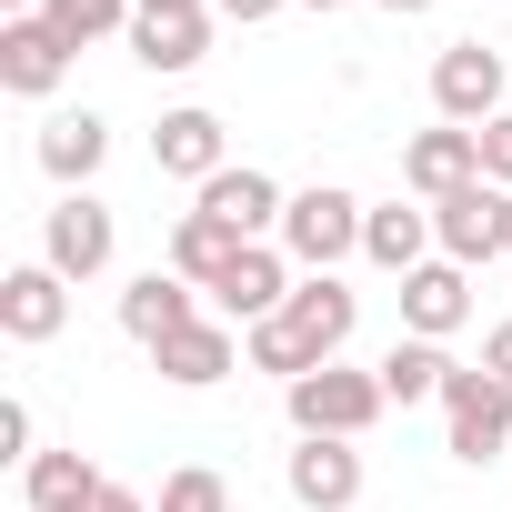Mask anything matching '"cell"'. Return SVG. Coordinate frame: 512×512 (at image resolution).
<instances>
[{
    "label": "cell",
    "mask_w": 512,
    "mask_h": 512,
    "mask_svg": "<svg viewBox=\"0 0 512 512\" xmlns=\"http://www.w3.org/2000/svg\"><path fill=\"white\" fill-rule=\"evenodd\" d=\"M282 412H292V432H302V442H362V432L392 412V392H382V372L322 362V372H302V382L282 392Z\"/></svg>",
    "instance_id": "6da1fadb"
},
{
    "label": "cell",
    "mask_w": 512,
    "mask_h": 512,
    "mask_svg": "<svg viewBox=\"0 0 512 512\" xmlns=\"http://www.w3.org/2000/svg\"><path fill=\"white\" fill-rule=\"evenodd\" d=\"M442 452L452 462H502L512 452V382H492L482 362H462L452 382H442Z\"/></svg>",
    "instance_id": "7a4b0ae2"
},
{
    "label": "cell",
    "mask_w": 512,
    "mask_h": 512,
    "mask_svg": "<svg viewBox=\"0 0 512 512\" xmlns=\"http://www.w3.org/2000/svg\"><path fill=\"white\" fill-rule=\"evenodd\" d=\"M362 221H372V201H352L342 181H312V191H292V211H282V251H292L302 272H332V262L362 251Z\"/></svg>",
    "instance_id": "3957f363"
},
{
    "label": "cell",
    "mask_w": 512,
    "mask_h": 512,
    "mask_svg": "<svg viewBox=\"0 0 512 512\" xmlns=\"http://www.w3.org/2000/svg\"><path fill=\"white\" fill-rule=\"evenodd\" d=\"M111 251H121V221H111V201H91V191H61V201H51V221H41V262H51L61 282H101V272H111Z\"/></svg>",
    "instance_id": "277c9868"
},
{
    "label": "cell",
    "mask_w": 512,
    "mask_h": 512,
    "mask_svg": "<svg viewBox=\"0 0 512 512\" xmlns=\"http://www.w3.org/2000/svg\"><path fill=\"white\" fill-rule=\"evenodd\" d=\"M432 111L462 121V131L502 121V51H492V41H452V51L432 61Z\"/></svg>",
    "instance_id": "5b68a950"
},
{
    "label": "cell",
    "mask_w": 512,
    "mask_h": 512,
    "mask_svg": "<svg viewBox=\"0 0 512 512\" xmlns=\"http://www.w3.org/2000/svg\"><path fill=\"white\" fill-rule=\"evenodd\" d=\"M402 181H412V201H452V191H472V181H482V131H462V121L412 131V141H402Z\"/></svg>",
    "instance_id": "8992f818"
},
{
    "label": "cell",
    "mask_w": 512,
    "mask_h": 512,
    "mask_svg": "<svg viewBox=\"0 0 512 512\" xmlns=\"http://www.w3.org/2000/svg\"><path fill=\"white\" fill-rule=\"evenodd\" d=\"M352 322H362V292H342L332 272H302V282H292V302H282V332H292L312 362H342Z\"/></svg>",
    "instance_id": "52a82bcc"
},
{
    "label": "cell",
    "mask_w": 512,
    "mask_h": 512,
    "mask_svg": "<svg viewBox=\"0 0 512 512\" xmlns=\"http://www.w3.org/2000/svg\"><path fill=\"white\" fill-rule=\"evenodd\" d=\"M191 211H211V221H231L241 241H262V231H282V211H292V191L272 181V171H251V161H231V171H211L201 181V201Z\"/></svg>",
    "instance_id": "ba28073f"
},
{
    "label": "cell",
    "mask_w": 512,
    "mask_h": 512,
    "mask_svg": "<svg viewBox=\"0 0 512 512\" xmlns=\"http://www.w3.org/2000/svg\"><path fill=\"white\" fill-rule=\"evenodd\" d=\"M282 302H292V251H272V241H251L241 262L221 272V292H211V312L241 322V332H251V322H272Z\"/></svg>",
    "instance_id": "9c48e42d"
},
{
    "label": "cell",
    "mask_w": 512,
    "mask_h": 512,
    "mask_svg": "<svg viewBox=\"0 0 512 512\" xmlns=\"http://www.w3.org/2000/svg\"><path fill=\"white\" fill-rule=\"evenodd\" d=\"M71 71V41L31 11V21H0V91H21V101H51Z\"/></svg>",
    "instance_id": "30bf717a"
},
{
    "label": "cell",
    "mask_w": 512,
    "mask_h": 512,
    "mask_svg": "<svg viewBox=\"0 0 512 512\" xmlns=\"http://www.w3.org/2000/svg\"><path fill=\"white\" fill-rule=\"evenodd\" d=\"M432 241H442V262H502V191L492 181H472V191H452V201H432Z\"/></svg>",
    "instance_id": "8fae6325"
},
{
    "label": "cell",
    "mask_w": 512,
    "mask_h": 512,
    "mask_svg": "<svg viewBox=\"0 0 512 512\" xmlns=\"http://www.w3.org/2000/svg\"><path fill=\"white\" fill-rule=\"evenodd\" d=\"M61 322H71V282L51 262L0 272V332H11V342H61Z\"/></svg>",
    "instance_id": "7c38bea8"
},
{
    "label": "cell",
    "mask_w": 512,
    "mask_h": 512,
    "mask_svg": "<svg viewBox=\"0 0 512 512\" xmlns=\"http://www.w3.org/2000/svg\"><path fill=\"white\" fill-rule=\"evenodd\" d=\"M472 322V282H462V262H422V272H402V332L412 342H452Z\"/></svg>",
    "instance_id": "4fadbf2b"
},
{
    "label": "cell",
    "mask_w": 512,
    "mask_h": 512,
    "mask_svg": "<svg viewBox=\"0 0 512 512\" xmlns=\"http://www.w3.org/2000/svg\"><path fill=\"white\" fill-rule=\"evenodd\" d=\"M151 171H171V181H211V171H231L221 111H161V131H151Z\"/></svg>",
    "instance_id": "5bb4252c"
},
{
    "label": "cell",
    "mask_w": 512,
    "mask_h": 512,
    "mask_svg": "<svg viewBox=\"0 0 512 512\" xmlns=\"http://www.w3.org/2000/svg\"><path fill=\"white\" fill-rule=\"evenodd\" d=\"M191 322H201V292H191L181 272H141V282L121 292V332H131L141 352H161V342L191 332Z\"/></svg>",
    "instance_id": "9a60e30c"
},
{
    "label": "cell",
    "mask_w": 512,
    "mask_h": 512,
    "mask_svg": "<svg viewBox=\"0 0 512 512\" xmlns=\"http://www.w3.org/2000/svg\"><path fill=\"white\" fill-rule=\"evenodd\" d=\"M282 482H292L302 512H352V502H362V452H352V442H302V452L282 462Z\"/></svg>",
    "instance_id": "2e32d148"
},
{
    "label": "cell",
    "mask_w": 512,
    "mask_h": 512,
    "mask_svg": "<svg viewBox=\"0 0 512 512\" xmlns=\"http://www.w3.org/2000/svg\"><path fill=\"white\" fill-rule=\"evenodd\" d=\"M101 161H111V121H101V111H51V121H41V171H51L61 191H91Z\"/></svg>",
    "instance_id": "e0dca14e"
},
{
    "label": "cell",
    "mask_w": 512,
    "mask_h": 512,
    "mask_svg": "<svg viewBox=\"0 0 512 512\" xmlns=\"http://www.w3.org/2000/svg\"><path fill=\"white\" fill-rule=\"evenodd\" d=\"M241 251H251V241H241L231 221H211V211H181V221H171V262H161V272H181L191 292H221V272L241 262Z\"/></svg>",
    "instance_id": "ac0fdd59"
},
{
    "label": "cell",
    "mask_w": 512,
    "mask_h": 512,
    "mask_svg": "<svg viewBox=\"0 0 512 512\" xmlns=\"http://www.w3.org/2000/svg\"><path fill=\"white\" fill-rule=\"evenodd\" d=\"M131 61H141L151 81H171V71H201V61H211V11H171V21H131Z\"/></svg>",
    "instance_id": "d6986e66"
},
{
    "label": "cell",
    "mask_w": 512,
    "mask_h": 512,
    "mask_svg": "<svg viewBox=\"0 0 512 512\" xmlns=\"http://www.w3.org/2000/svg\"><path fill=\"white\" fill-rule=\"evenodd\" d=\"M101 492H111V472H101L91 452H41V462L21 472V502H31V512H91Z\"/></svg>",
    "instance_id": "ffe728a7"
},
{
    "label": "cell",
    "mask_w": 512,
    "mask_h": 512,
    "mask_svg": "<svg viewBox=\"0 0 512 512\" xmlns=\"http://www.w3.org/2000/svg\"><path fill=\"white\" fill-rule=\"evenodd\" d=\"M432 251H442V241H432V211H412V201H382V211L362 221V262H382L392 282H402V272H422Z\"/></svg>",
    "instance_id": "44dd1931"
},
{
    "label": "cell",
    "mask_w": 512,
    "mask_h": 512,
    "mask_svg": "<svg viewBox=\"0 0 512 512\" xmlns=\"http://www.w3.org/2000/svg\"><path fill=\"white\" fill-rule=\"evenodd\" d=\"M151 362H161V382H181V392H211V382L241 362V342H231V322H191V332H171Z\"/></svg>",
    "instance_id": "7402d4cb"
},
{
    "label": "cell",
    "mask_w": 512,
    "mask_h": 512,
    "mask_svg": "<svg viewBox=\"0 0 512 512\" xmlns=\"http://www.w3.org/2000/svg\"><path fill=\"white\" fill-rule=\"evenodd\" d=\"M372 372H382V392H392V402L412 412V402H442V382H452L462 362H452L442 342H412V332H402V342H392V352H382Z\"/></svg>",
    "instance_id": "603a6c76"
},
{
    "label": "cell",
    "mask_w": 512,
    "mask_h": 512,
    "mask_svg": "<svg viewBox=\"0 0 512 512\" xmlns=\"http://www.w3.org/2000/svg\"><path fill=\"white\" fill-rule=\"evenodd\" d=\"M41 21L71 41V51H91V41H111V31H131L141 11H131V0H41Z\"/></svg>",
    "instance_id": "cb8c5ba5"
},
{
    "label": "cell",
    "mask_w": 512,
    "mask_h": 512,
    "mask_svg": "<svg viewBox=\"0 0 512 512\" xmlns=\"http://www.w3.org/2000/svg\"><path fill=\"white\" fill-rule=\"evenodd\" d=\"M241 362H251V372H272L282 392H292L302 372H322V362H312V352H302V342L282 332V312H272V322H251V332H241Z\"/></svg>",
    "instance_id": "d4e9b609"
},
{
    "label": "cell",
    "mask_w": 512,
    "mask_h": 512,
    "mask_svg": "<svg viewBox=\"0 0 512 512\" xmlns=\"http://www.w3.org/2000/svg\"><path fill=\"white\" fill-rule=\"evenodd\" d=\"M151 512H231V482L211 472V462H181L171 482H161V502Z\"/></svg>",
    "instance_id": "484cf974"
},
{
    "label": "cell",
    "mask_w": 512,
    "mask_h": 512,
    "mask_svg": "<svg viewBox=\"0 0 512 512\" xmlns=\"http://www.w3.org/2000/svg\"><path fill=\"white\" fill-rule=\"evenodd\" d=\"M0 462H21V472L41 462V452H31V402H21V392L0 402Z\"/></svg>",
    "instance_id": "4316f807"
},
{
    "label": "cell",
    "mask_w": 512,
    "mask_h": 512,
    "mask_svg": "<svg viewBox=\"0 0 512 512\" xmlns=\"http://www.w3.org/2000/svg\"><path fill=\"white\" fill-rule=\"evenodd\" d=\"M482 181H492V191H512V111H502V121H482Z\"/></svg>",
    "instance_id": "83f0119b"
},
{
    "label": "cell",
    "mask_w": 512,
    "mask_h": 512,
    "mask_svg": "<svg viewBox=\"0 0 512 512\" xmlns=\"http://www.w3.org/2000/svg\"><path fill=\"white\" fill-rule=\"evenodd\" d=\"M482 372H492V382H512V322H492V332H482Z\"/></svg>",
    "instance_id": "f1b7e54d"
},
{
    "label": "cell",
    "mask_w": 512,
    "mask_h": 512,
    "mask_svg": "<svg viewBox=\"0 0 512 512\" xmlns=\"http://www.w3.org/2000/svg\"><path fill=\"white\" fill-rule=\"evenodd\" d=\"M211 11H221V21H241V31H251V21H272V11H292V0H211Z\"/></svg>",
    "instance_id": "f546056e"
},
{
    "label": "cell",
    "mask_w": 512,
    "mask_h": 512,
    "mask_svg": "<svg viewBox=\"0 0 512 512\" xmlns=\"http://www.w3.org/2000/svg\"><path fill=\"white\" fill-rule=\"evenodd\" d=\"M91 512H151V502H141V492H131V482H111V492H101V502H91Z\"/></svg>",
    "instance_id": "4dcf8cb0"
},
{
    "label": "cell",
    "mask_w": 512,
    "mask_h": 512,
    "mask_svg": "<svg viewBox=\"0 0 512 512\" xmlns=\"http://www.w3.org/2000/svg\"><path fill=\"white\" fill-rule=\"evenodd\" d=\"M141 21H171V11H211V0H131Z\"/></svg>",
    "instance_id": "1f68e13d"
},
{
    "label": "cell",
    "mask_w": 512,
    "mask_h": 512,
    "mask_svg": "<svg viewBox=\"0 0 512 512\" xmlns=\"http://www.w3.org/2000/svg\"><path fill=\"white\" fill-rule=\"evenodd\" d=\"M382 11H392V21H422V11H432V0H382Z\"/></svg>",
    "instance_id": "d6a6232c"
},
{
    "label": "cell",
    "mask_w": 512,
    "mask_h": 512,
    "mask_svg": "<svg viewBox=\"0 0 512 512\" xmlns=\"http://www.w3.org/2000/svg\"><path fill=\"white\" fill-rule=\"evenodd\" d=\"M31 11H41V0H0V21H31Z\"/></svg>",
    "instance_id": "836d02e7"
},
{
    "label": "cell",
    "mask_w": 512,
    "mask_h": 512,
    "mask_svg": "<svg viewBox=\"0 0 512 512\" xmlns=\"http://www.w3.org/2000/svg\"><path fill=\"white\" fill-rule=\"evenodd\" d=\"M502 262H512V191H502Z\"/></svg>",
    "instance_id": "e575fe53"
},
{
    "label": "cell",
    "mask_w": 512,
    "mask_h": 512,
    "mask_svg": "<svg viewBox=\"0 0 512 512\" xmlns=\"http://www.w3.org/2000/svg\"><path fill=\"white\" fill-rule=\"evenodd\" d=\"M292 11H342V0H292Z\"/></svg>",
    "instance_id": "d590c367"
}]
</instances>
